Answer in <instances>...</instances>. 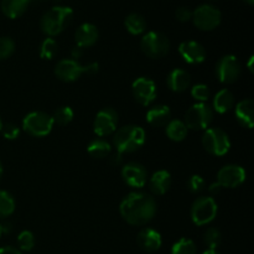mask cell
Returning a JSON list of instances; mask_svg holds the SVG:
<instances>
[{
  "instance_id": "17",
  "label": "cell",
  "mask_w": 254,
  "mask_h": 254,
  "mask_svg": "<svg viewBox=\"0 0 254 254\" xmlns=\"http://www.w3.org/2000/svg\"><path fill=\"white\" fill-rule=\"evenodd\" d=\"M99 32L96 25L91 24V22H84V24L79 25L77 27L76 32H74V41H76V46L81 47V49H88L92 47L97 41H98Z\"/></svg>"
},
{
  "instance_id": "48",
  "label": "cell",
  "mask_w": 254,
  "mask_h": 254,
  "mask_svg": "<svg viewBox=\"0 0 254 254\" xmlns=\"http://www.w3.org/2000/svg\"><path fill=\"white\" fill-rule=\"evenodd\" d=\"M1 127H2V122H1V118H0V130H1Z\"/></svg>"
},
{
  "instance_id": "26",
  "label": "cell",
  "mask_w": 254,
  "mask_h": 254,
  "mask_svg": "<svg viewBox=\"0 0 254 254\" xmlns=\"http://www.w3.org/2000/svg\"><path fill=\"white\" fill-rule=\"evenodd\" d=\"M112 144L103 138H96L87 146V153L93 159H104L111 154Z\"/></svg>"
},
{
  "instance_id": "12",
  "label": "cell",
  "mask_w": 254,
  "mask_h": 254,
  "mask_svg": "<svg viewBox=\"0 0 254 254\" xmlns=\"http://www.w3.org/2000/svg\"><path fill=\"white\" fill-rule=\"evenodd\" d=\"M118 113L116 109L107 107L97 113L93 122V131L99 138L113 135L118 129Z\"/></svg>"
},
{
  "instance_id": "14",
  "label": "cell",
  "mask_w": 254,
  "mask_h": 254,
  "mask_svg": "<svg viewBox=\"0 0 254 254\" xmlns=\"http://www.w3.org/2000/svg\"><path fill=\"white\" fill-rule=\"evenodd\" d=\"M247 179L245 168L237 164H228L222 166L217 173V183L223 189L240 188Z\"/></svg>"
},
{
  "instance_id": "13",
  "label": "cell",
  "mask_w": 254,
  "mask_h": 254,
  "mask_svg": "<svg viewBox=\"0 0 254 254\" xmlns=\"http://www.w3.org/2000/svg\"><path fill=\"white\" fill-rule=\"evenodd\" d=\"M131 93L140 106L149 107L158 96V88L153 79L148 77H139L131 84Z\"/></svg>"
},
{
  "instance_id": "29",
  "label": "cell",
  "mask_w": 254,
  "mask_h": 254,
  "mask_svg": "<svg viewBox=\"0 0 254 254\" xmlns=\"http://www.w3.org/2000/svg\"><path fill=\"white\" fill-rule=\"evenodd\" d=\"M51 117L54 119V123L59 124V126H67L73 119L74 112L69 106H62L59 107Z\"/></svg>"
},
{
  "instance_id": "15",
  "label": "cell",
  "mask_w": 254,
  "mask_h": 254,
  "mask_svg": "<svg viewBox=\"0 0 254 254\" xmlns=\"http://www.w3.org/2000/svg\"><path fill=\"white\" fill-rule=\"evenodd\" d=\"M121 175L126 185L131 189H135V190L143 189L148 181V171H146L145 166L141 165L140 163H135V161L126 164L122 168Z\"/></svg>"
},
{
  "instance_id": "5",
  "label": "cell",
  "mask_w": 254,
  "mask_h": 254,
  "mask_svg": "<svg viewBox=\"0 0 254 254\" xmlns=\"http://www.w3.org/2000/svg\"><path fill=\"white\" fill-rule=\"evenodd\" d=\"M54 119L46 112H31L22 119V130L34 138L47 136L54 129Z\"/></svg>"
},
{
  "instance_id": "19",
  "label": "cell",
  "mask_w": 254,
  "mask_h": 254,
  "mask_svg": "<svg viewBox=\"0 0 254 254\" xmlns=\"http://www.w3.org/2000/svg\"><path fill=\"white\" fill-rule=\"evenodd\" d=\"M166 86L170 91L175 92V93H183L191 86L190 74L185 69H173L166 77Z\"/></svg>"
},
{
  "instance_id": "42",
  "label": "cell",
  "mask_w": 254,
  "mask_h": 254,
  "mask_svg": "<svg viewBox=\"0 0 254 254\" xmlns=\"http://www.w3.org/2000/svg\"><path fill=\"white\" fill-rule=\"evenodd\" d=\"M0 227H1V233H10L12 231V225L9 221L0 223Z\"/></svg>"
},
{
  "instance_id": "46",
  "label": "cell",
  "mask_w": 254,
  "mask_h": 254,
  "mask_svg": "<svg viewBox=\"0 0 254 254\" xmlns=\"http://www.w3.org/2000/svg\"><path fill=\"white\" fill-rule=\"evenodd\" d=\"M2 174H4V169H2L1 163H0V180H1V178H2Z\"/></svg>"
},
{
  "instance_id": "22",
  "label": "cell",
  "mask_w": 254,
  "mask_h": 254,
  "mask_svg": "<svg viewBox=\"0 0 254 254\" xmlns=\"http://www.w3.org/2000/svg\"><path fill=\"white\" fill-rule=\"evenodd\" d=\"M173 184V178L168 170H158L151 175L149 180L150 191L156 196L165 195Z\"/></svg>"
},
{
  "instance_id": "8",
  "label": "cell",
  "mask_w": 254,
  "mask_h": 254,
  "mask_svg": "<svg viewBox=\"0 0 254 254\" xmlns=\"http://www.w3.org/2000/svg\"><path fill=\"white\" fill-rule=\"evenodd\" d=\"M213 121V111L207 103H196L186 111L184 123L189 130H206Z\"/></svg>"
},
{
  "instance_id": "32",
  "label": "cell",
  "mask_w": 254,
  "mask_h": 254,
  "mask_svg": "<svg viewBox=\"0 0 254 254\" xmlns=\"http://www.w3.org/2000/svg\"><path fill=\"white\" fill-rule=\"evenodd\" d=\"M203 242L206 243L208 250H217L218 246L222 242V235H221L220 230L215 227L207 228L203 235Z\"/></svg>"
},
{
  "instance_id": "2",
  "label": "cell",
  "mask_w": 254,
  "mask_h": 254,
  "mask_svg": "<svg viewBox=\"0 0 254 254\" xmlns=\"http://www.w3.org/2000/svg\"><path fill=\"white\" fill-rule=\"evenodd\" d=\"M146 141V133L140 126H124L122 128L117 129L113 134V143L117 153L119 155L123 154H131L134 151L139 150Z\"/></svg>"
},
{
  "instance_id": "47",
  "label": "cell",
  "mask_w": 254,
  "mask_h": 254,
  "mask_svg": "<svg viewBox=\"0 0 254 254\" xmlns=\"http://www.w3.org/2000/svg\"><path fill=\"white\" fill-rule=\"evenodd\" d=\"M245 2H247L248 5H253L254 4V0H243Z\"/></svg>"
},
{
  "instance_id": "30",
  "label": "cell",
  "mask_w": 254,
  "mask_h": 254,
  "mask_svg": "<svg viewBox=\"0 0 254 254\" xmlns=\"http://www.w3.org/2000/svg\"><path fill=\"white\" fill-rule=\"evenodd\" d=\"M171 254H197V248L190 238H180L171 247Z\"/></svg>"
},
{
  "instance_id": "6",
  "label": "cell",
  "mask_w": 254,
  "mask_h": 254,
  "mask_svg": "<svg viewBox=\"0 0 254 254\" xmlns=\"http://www.w3.org/2000/svg\"><path fill=\"white\" fill-rule=\"evenodd\" d=\"M217 212L218 206L215 198L211 196H201L191 205L190 217L196 226H206L215 221Z\"/></svg>"
},
{
  "instance_id": "31",
  "label": "cell",
  "mask_w": 254,
  "mask_h": 254,
  "mask_svg": "<svg viewBox=\"0 0 254 254\" xmlns=\"http://www.w3.org/2000/svg\"><path fill=\"white\" fill-rule=\"evenodd\" d=\"M57 42L54 37H46L40 46V57L42 60H52L57 54Z\"/></svg>"
},
{
  "instance_id": "27",
  "label": "cell",
  "mask_w": 254,
  "mask_h": 254,
  "mask_svg": "<svg viewBox=\"0 0 254 254\" xmlns=\"http://www.w3.org/2000/svg\"><path fill=\"white\" fill-rule=\"evenodd\" d=\"M124 26L127 31L131 35H141L146 30V21L140 14L131 12L124 20Z\"/></svg>"
},
{
  "instance_id": "21",
  "label": "cell",
  "mask_w": 254,
  "mask_h": 254,
  "mask_svg": "<svg viewBox=\"0 0 254 254\" xmlns=\"http://www.w3.org/2000/svg\"><path fill=\"white\" fill-rule=\"evenodd\" d=\"M171 121V109L165 104L151 106L146 112V122L150 126L160 128L165 127Z\"/></svg>"
},
{
  "instance_id": "38",
  "label": "cell",
  "mask_w": 254,
  "mask_h": 254,
  "mask_svg": "<svg viewBox=\"0 0 254 254\" xmlns=\"http://www.w3.org/2000/svg\"><path fill=\"white\" fill-rule=\"evenodd\" d=\"M175 17L180 22H188V21H190L191 17H192V11H191L189 7L180 6V7H178V9H176Z\"/></svg>"
},
{
  "instance_id": "45",
  "label": "cell",
  "mask_w": 254,
  "mask_h": 254,
  "mask_svg": "<svg viewBox=\"0 0 254 254\" xmlns=\"http://www.w3.org/2000/svg\"><path fill=\"white\" fill-rule=\"evenodd\" d=\"M202 254H221V253L217 252V250H207V251H205Z\"/></svg>"
},
{
  "instance_id": "11",
  "label": "cell",
  "mask_w": 254,
  "mask_h": 254,
  "mask_svg": "<svg viewBox=\"0 0 254 254\" xmlns=\"http://www.w3.org/2000/svg\"><path fill=\"white\" fill-rule=\"evenodd\" d=\"M242 73V66L235 55H225L216 64L215 74L223 84H232Z\"/></svg>"
},
{
  "instance_id": "36",
  "label": "cell",
  "mask_w": 254,
  "mask_h": 254,
  "mask_svg": "<svg viewBox=\"0 0 254 254\" xmlns=\"http://www.w3.org/2000/svg\"><path fill=\"white\" fill-rule=\"evenodd\" d=\"M206 186L205 179L201 175H192L188 180V189L191 193L202 192Z\"/></svg>"
},
{
  "instance_id": "7",
  "label": "cell",
  "mask_w": 254,
  "mask_h": 254,
  "mask_svg": "<svg viewBox=\"0 0 254 254\" xmlns=\"http://www.w3.org/2000/svg\"><path fill=\"white\" fill-rule=\"evenodd\" d=\"M202 145L211 155L223 156L230 151L231 140L225 130L218 127H210L203 131Z\"/></svg>"
},
{
  "instance_id": "25",
  "label": "cell",
  "mask_w": 254,
  "mask_h": 254,
  "mask_svg": "<svg viewBox=\"0 0 254 254\" xmlns=\"http://www.w3.org/2000/svg\"><path fill=\"white\" fill-rule=\"evenodd\" d=\"M189 129L185 126L183 121L180 119H171L168 124L165 126V134L171 141H179L185 140L186 136H188Z\"/></svg>"
},
{
  "instance_id": "33",
  "label": "cell",
  "mask_w": 254,
  "mask_h": 254,
  "mask_svg": "<svg viewBox=\"0 0 254 254\" xmlns=\"http://www.w3.org/2000/svg\"><path fill=\"white\" fill-rule=\"evenodd\" d=\"M35 236L31 231H22L17 236V246L22 252H30L35 247Z\"/></svg>"
},
{
  "instance_id": "41",
  "label": "cell",
  "mask_w": 254,
  "mask_h": 254,
  "mask_svg": "<svg viewBox=\"0 0 254 254\" xmlns=\"http://www.w3.org/2000/svg\"><path fill=\"white\" fill-rule=\"evenodd\" d=\"M222 190H223V188L218 183L211 184L210 188H208V191H210L211 195H215V196L218 195V193H220Z\"/></svg>"
},
{
  "instance_id": "18",
  "label": "cell",
  "mask_w": 254,
  "mask_h": 254,
  "mask_svg": "<svg viewBox=\"0 0 254 254\" xmlns=\"http://www.w3.org/2000/svg\"><path fill=\"white\" fill-rule=\"evenodd\" d=\"M136 242L141 250L148 253H153L160 250L161 245H163V238L155 228L145 227L138 233Z\"/></svg>"
},
{
  "instance_id": "3",
  "label": "cell",
  "mask_w": 254,
  "mask_h": 254,
  "mask_svg": "<svg viewBox=\"0 0 254 254\" xmlns=\"http://www.w3.org/2000/svg\"><path fill=\"white\" fill-rule=\"evenodd\" d=\"M73 19V10L68 6H54L42 15L40 27L47 37L61 34Z\"/></svg>"
},
{
  "instance_id": "37",
  "label": "cell",
  "mask_w": 254,
  "mask_h": 254,
  "mask_svg": "<svg viewBox=\"0 0 254 254\" xmlns=\"http://www.w3.org/2000/svg\"><path fill=\"white\" fill-rule=\"evenodd\" d=\"M1 134L6 140H15L19 138L20 135V128L14 123H6L2 124L1 127Z\"/></svg>"
},
{
  "instance_id": "16",
  "label": "cell",
  "mask_w": 254,
  "mask_h": 254,
  "mask_svg": "<svg viewBox=\"0 0 254 254\" xmlns=\"http://www.w3.org/2000/svg\"><path fill=\"white\" fill-rule=\"evenodd\" d=\"M179 54L184 61L189 64H200L206 60V50L200 42L188 40L179 45Z\"/></svg>"
},
{
  "instance_id": "4",
  "label": "cell",
  "mask_w": 254,
  "mask_h": 254,
  "mask_svg": "<svg viewBox=\"0 0 254 254\" xmlns=\"http://www.w3.org/2000/svg\"><path fill=\"white\" fill-rule=\"evenodd\" d=\"M99 69V64L97 62H92L88 64H82L78 61L72 59L61 60L55 66V76L62 82H74L82 74H94Z\"/></svg>"
},
{
  "instance_id": "28",
  "label": "cell",
  "mask_w": 254,
  "mask_h": 254,
  "mask_svg": "<svg viewBox=\"0 0 254 254\" xmlns=\"http://www.w3.org/2000/svg\"><path fill=\"white\" fill-rule=\"evenodd\" d=\"M15 211V200L10 192L0 190V220L10 217Z\"/></svg>"
},
{
  "instance_id": "23",
  "label": "cell",
  "mask_w": 254,
  "mask_h": 254,
  "mask_svg": "<svg viewBox=\"0 0 254 254\" xmlns=\"http://www.w3.org/2000/svg\"><path fill=\"white\" fill-rule=\"evenodd\" d=\"M235 107V96L227 88L220 89L212 99V111L218 114L228 113Z\"/></svg>"
},
{
  "instance_id": "44",
  "label": "cell",
  "mask_w": 254,
  "mask_h": 254,
  "mask_svg": "<svg viewBox=\"0 0 254 254\" xmlns=\"http://www.w3.org/2000/svg\"><path fill=\"white\" fill-rule=\"evenodd\" d=\"M253 56H251L250 57V61H248V64H247V66H248V69H250V71L251 72H253V67H252V62H253Z\"/></svg>"
},
{
  "instance_id": "35",
  "label": "cell",
  "mask_w": 254,
  "mask_h": 254,
  "mask_svg": "<svg viewBox=\"0 0 254 254\" xmlns=\"http://www.w3.org/2000/svg\"><path fill=\"white\" fill-rule=\"evenodd\" d=\"M15 42L11 37L2 36L0 37V61L6 60L14 54Z\"/></svg>"
},
{
  "instance_id": "10",
  "label": "cell",
  "mask_w": 254,
  "mask_h": 254,
  "mask_svg": "<svg viewBox=\"0 0 254 254\" xmlns=\"http://www.w3.org/2000/svg\"><path fill=\"white\" fill-rule=\"evenodd\" d=\"M192 20L193 25L198 30L202 31H211L220 26L221 20H222V14L216 6L210 4H202L192 11Z\"/></svg>"
},
{
  "instance_id": "24",
  "label": "cell",
  "mask_w": 254,
  "mask_h": 254,
  "mask_svg": "<svg viewBox=\"0 0 254 254\" xmlns=\"http://www.w3.org/2000/svg\"><path fill=\"white\" fill-rule=\"evenodd\" d=\"M30 0H1V11L9 19H17L29 7Z\"/></svg>"
},
{
  "instance_id": "34",
  "label": "cell",
  "mask_w": 254,
  "mask_h": 254,
  "mask_svg": "<svg viewBox=\"0 0 254 254\" xmlns=\"http://www.w3.org/2000/svg\"><path fill=\"white\" fill-rule=\"evenodd\" d=\"M191 97H192L195 101H197L198 103H206L211 97L210 88L203 83L193 84V86L191 87Z\"/></svg>"
},
{
  "instance_id": "39",
  "label": "cell",
  "mask_w": 254,
  "mask_h": 254,
  "mask_svg": "<svg viewBox=\"0 0 254 254\" xmlns=\"http://www.w3.org/2000/svg\"><path fill=\"white\" fill-rule=\"evenodd\" d=\"M0 254H22L19 248H15L12 246H5L0 248Z\"/></svg>"
},
{
  "instance_id": "40",
  "label": "cell",
  "mask_w": 254,
  "mask_h": 254,
  "mask_svg": "<svg viewBox=\"0 0 254 254\" xmlns=\"http://www.w3.org/2000/svg\"><path fill=\"white\" fill-rule=\"evenodd\" d=\"M82 55H83V49H81V47L74 46L73 49L71 50L72 60H76V61H78V59H81Z\"/></svg>"
},
{
  "instance_id": "20",
  "label": "cell",
  "mask_w": 254,
  "mask_h": 254,
  "mask_svg": "<svg viewBox=\"0 0 254 254\" xmlns=\"http://www.w3.org/2000/svg\"><path fill=\"white\" fill-rule=\"evenodd\" d=\"M235 117L243 128L252 129L254 126V103L253 99L247 98L238 102L235 107Z\"/></svg>"
},
{
  "instance_id": "1",
  "label": "cell",
  "mask_w": 254,
  "mask_h": 254,
  "mask_svg": "<svg viewBox=\"0 0 254 254\" xmlns=\"http://www.w3.org/2000/svg\"><path fill=\"white\" fill-rule=\"evenodd\" d=\"M122 218L131 226H145L156 215V201L151 195L140 191L128 193L119 205Z\"/></svg>"
},
{
  "instance_id": "43",
  "label": "cell",
  "mask_w": 254,
  "mask_h": 254,
  "mask_svg": "<svg viewBox=\"0 0 254 254\" xmlns=\"http://www.w3.org/2000/svg\"><path fill=\"white\" fill-rule=\"evenodd\" d=\"M121 161H122V155H119V154H117V155H114L113 158H112V164H113V165H118Z\"/></svg>"
},
{
  "instance_id": "49",
  "label": "cell",
  "mask_w": 254,
  "mask_h": 254,
  "mask_svg": "<svg viewBox=\"0 0 254 254\" xmlns=\"http://www.w3.org/2000/svg\"><path fill=\"white\" fill-rule=\"evenodd\" d=\"M1 235H2V233H1V227H0V237H1Z\"/></svg>"
},
{
  "instance_id": "9",
  "label": "cell",
  "mask_w": 254,
  "mask_h": 254,
  "mask_svg": "<svg viewBox=\"0 0 254 254\" xmlns=\"http://www.w3.org/2000/svg\"><path fill=\"white\" fill-rule=\"evenodd\" d=\"M140 49L149 59L158 60L166 56L170 51V41L161 32L149 31L141 37Z\"/></svg>"
}]
</instances>
